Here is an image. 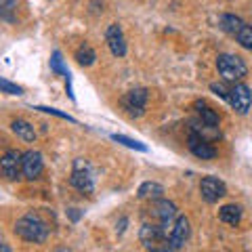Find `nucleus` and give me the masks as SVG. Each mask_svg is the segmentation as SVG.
I'll use <instances>...</instances> for the list:
<instances>
[{
    "label": "nucleus",
    "instance_id": "1",
    "mask_svg": "<svg viewBox=\"0 0 252 252\" xmlns=\"http://www.w3.org/2000/svg\"><path fill=\"white\" fill-rule=\"evenodd\" d=\"M15 233L26 242L42 244L46 238H49V225H46L38 215L30 212V215L21 217L17 223H15Z\"/></svg>",
    "mask_w": 252,
    "mask_h": 252
},
{
    "label": "nucleus",
    "instance_id": "2",
    "mask_svg": "<svg viewBox=\"0 0 252 252\" xmlns=\"http://www.w3.org/2000/svg\"><path fill=\"white\" fill-rule=\"evenodd\" d=\"M139 238L147 252H175L170 242V233L162 225H143Z\"/></svg>",
    "mask_w": 252,
    "mask_h": 252
},
{
    "label": "nucleus",
    "instance_id": "3",
    "mask_svg": "<svg viewBox=\"0 0 252 252\" xmlns=\"http://www.w3.org/2000/svg\"><path fill=\"white\" fill-rule=\"evenodd\" d=\"M217 69H219V74L223 76L225 82H233V84L240 82L242 78L248 74V67H246V63H244V59H240L238 55H229V53L219 55Z\"/></svg>",
    "mask_w": 252,
    "mask_h": 252
},
{
    "label": "nucleus",
    "instance_id": "4",
    "mask_svg": "<svg viewBox=\"0 0 252 252\" xmlns=\"http://www.w3.org/2000/svg\"><path fill=\"white\" fill-rule=\"evenodd\" d=\"M69 183H72L78 189V191H82V193H93L94 191L93 172H91L89 164H86L84 160H76L74 170H72V177H69Z\"/></svg>",
    "mask_w": 252,
    "mask_h": 252
},
{
    "label": "nucleus",
    "instance_id": "5",
    "mask_svg": "<svg viewBox=\"0 0 252 252\" xmlns=\"http://www.w3.org/2000/svg\"><path fill=\"white\" fill-rule=\"evenodd\" d=\"M0 170H2L4 179L17 181L23 175V154L17 149H9L0 160Z\"/></svg>",
    "mask_w": 252,
    "mask_h": 252
},
{
    "label": "nucleus",
    "instance_id": "6",
    "mask_svg": "<svg viewBox=\"0 0 252 252\" xmlns=\"http://www.w3.org/2000/svg\"><path fill=\"white\" fill-rule=\"evenodd\" d=\"M152 215L160 220V225L166 229L168 233H170V229H172V220H177V217H179V210H177V206L172 202H168V200H154V206H152Z\"/></svg>",
    "mask_w": 252,
    "mask_h": 252
},
{
    "label": "nucleus",
    "instance_id": "7",
    "mask_svg": "<svg viewBox=\"0 0 252 252\" xmlns=\"http://www.w3.org/2000/svg\"><path fill=\"white\" fill-rule=\"evenodd\" d=\"M229 105L235 109L238 114H248V109L252 105V93L246 84H242V82H235L231 89H229Z\"/></svg>",
    "mask_w": 252,
    "mask_h": 252
},
{
    "label": "nucleus",
    "instance_id": "8",
    "mask_svg": "<svg viewBox=\"0 0 252 252\" xmlns=\"http://www.w3.org/2000/svg\"><path fill=\"white\" fill-rule=\"evenodd\" d=\"M122 105H124L126 112H128V116H132V118L143 116L145 105H147V91L145 89H132L130 93L124 94Z\"/></svg>",
    "mask_w": 252,
    "mask_h": 252
},
{
    "label": "nucleus",
    "instance_id": "9",
    "mask_svg": "<svg viewBox=\"0 0 252 252\" xmlns=\"http://www.w3.org/2000/svg\"><path fill=\"white\" fill-rule=\"evenodd\" d=\"M200 193L208 204H215V202H219L220 198L227 195V187L220 179L206 177V179H202V183H200Z\"/></svg>",
    "mask_w": 252,
    "mask_h": 252
},
{
    "label": "nucleus",
    "instance_id": "10",
    "mask_svg": "<svg viewBox=\"0 0 252 252\" xmlns=\"http://www.w3.org/2000/svg\"><path fill=\"white\" fill-rule=\"evenodd\" d=\"M187 145H189V152H191L195 158H200V160H212V158L217 156L215 147L208 143L206 137H202L200 132H195V130L189 132Z\"/></svg>",
    "mask_w": 252,
    "mask_h": 252
},
{
    "label": "nucleus",
    "instance_id": "11",
    "mask_svg": "<svg viewBox=\"0 0 252 252\" xmlns=\"http://www.w3.org/2000/svg\"><path fill=\"white\" fill-rule=\"evenodd\" d=\"M42 170H44V162H42L40 152L30 149V152L23 154V177L28 181H36L42 175Z\"/></svg>",
    "mask_w": 252,
    "mask_h": 252
},
{
    "label": "nucleus",
    "instance_id": "12",
    "mask_svg": "<svg viewBox=\"0 0 252 252\" xmlns=\"http://www.w3.org/2000/svg\"><path fill=\"white\" fill-rule=\"evenodd\" d=\"M189 233H191V229H189V219L187 217H177L175 220V225H172V229H170V242H172V248L179 250V248H183L187 240H189Z\"/></svg>",
    "mask_w": 252,
    "mask_h": 252
},
{
    "label": "nucleus",
    "instance_id": "13",
    "mask_svg": "<svg viewBox=\"0 0 252 252\" xmlns=\"http://www.w3.org/2000/svg\"><path fill=\"white\" fill-rule=\"evenodd\" d=\"M105 40H107L109 51H112V53L116 55V57H124V55H126V38H124V34H122L120 26H116V23H112V26L107 28Z\"/></svg>",
    "mask_w": 252,
    "mask_h": 252
},
{
    "label": "nucleus",
    "instance_id": "14",
    "mask_svg": "<svg viewBox=\"0 0 252 252\" xmlns=\"http://www.w3.org/2000/svg\"><path fill=\"white\" fill-rule=\"evenodd\" d=\"M219 219L227 225H238L242 220V208L235 206V204H225V206L219 210Z\"/></svg>",
    "mask_w": 252,
    "mask_h": 252
},
{
    "label": "nucleus",
    "instance_id": "15",
    "mask_svg": "<svg viewBox=\"0 0 252 252\" xmlns=\"http://www.w3.org/2000/svg\"><path fill=\"white\" fill-rule=\"evenodd\" d=\"M164 193V187L160 183H152V181H147L139 187V198L141 200H160Z\"/></svg>",
    "mask_w": 252,
    "mask_h": 252
},
{
    "label": "nucleus",
    "instance_id": "16",
    "mask_svg": "<svg viewBox=\"0 0 252 252\" xmlns=\"http://www.w3.org/2000/svg\"><path fill=\"white\" fill-rule=\"evenodd\" d=\"M11 130H13L17 137H21L23 141H34V139H36L34 126H32L30 122H26V120H15V122L11 124Z\"/></svg>",
    "mask_w": 252,
    "mask_h": 252
},
{
    "label": "nucleus",
    "instance_id": "17",
    "mask_svg": "<svg viewBox=\"0 0 252 252\" xmlns=\"http://www.w3.org/2000/svg\"><path fill=\"white\" fill-rule=\"evenodd\" d=\"M198 114H200V120L204 126H208V128H219V114L215 109H210L206 103H198Z\"/></svg>",
    "mask_w": 252,
    "mask_h": 252
},
{
    "label": "nucleus",
    "instance_id": "18",
    "mask_svg": "<svg viewBox=\"0 0 252 252\" xmlns=\"http://www.w3.org/2000/svg\"><path fill=\"white\" fill-rule=\"evenodd\" d=\"M246 26L240 17H235V15H223L220 17V30H225L227 34H231V36H238V32Z\"/></svg>",
    "mask_w": 252,
    "mask_h": 252
},
{
    "label": "nucleus",
    "instance_id": "19",
    "mask_svg": "<svg viewBox=\"0 0 252 252\" xmlns=\"http://www.w3.org/2000/svg\"><path fill=\"white\" fill-rule=\"evenodd\" d=\"M94 59H97V55H94V51L91 49L89 44H82L80 49L76 51V61L80 63V65H84V67L93 65V63H94Z\"/></svg>",
    "mask_w": 252,
    "mask_h": 252
},
{
    "label": "nucleus",
    "instance_id": "20",
    "mask_svg": "<svg viewBox=\"0 0 252 252\" xmlns=\"http://www.w3.org/2000/svg\"><path fill=\"white\" fill-rule=\"evenodd\" d=\"M235 40H238L240 46H244L246 51H252V26H244V28L238 32Z\"/></svg>",
    "mask_w": 252,
    "mask_h": 252
},
{
    "label": "nucleus",
    "instance_id": "21",
    "mask_svg": "<svg viewBox=\"0 0 252 252\" xmlns=\"http://www.w3.org/2000/svg\"><path fill=\"white\" fill-rule=\"evenodd\" d=\"M51 69H53L55 74H61V76L69 78V69L63 65V59H61V53H59V51L53 53V57H51Z\"/></svg>",
    "mask_w": 252,
    "mask_h": 252
},
{
    "label": "nucleus",
    "instance_id": "22",
    "mask_svg": "<svg viewBox=\"0 0 252 252\" xmlns=\"http://www.w3.org/2000/svg\"><path fill=\"white\" fill-rule=\"evenodd\" d=\"M114 141H118V143H122L126 147H130V149H137V152H147V145H143L141 141H135V139H130V137H124V135H112Z\"/></svg>",
    "mask_w": 252,
    "mask_h": 252
},
{
    "label": "nucleus",
    "instance_id": "23",
    "mask_svg": "<svg viewBox=\"0 0 252 252\" xmlns=\"http://www.w3.org/2000/svg\"><path fill=\"white\" fill-rule=\"evenodd\" d=\"M19 0H0V11H2V17L6 21H11V11H15V6H17Z\"/></svg>",
    "mask_w": 252,
    "mask_h": 252
},
{
    "label": "nucleus",
    "instance_id": "24",
    "mask_svg": "<svg viewBox=\"0 0 252 252\" xmlns=\"http://www.w3.org/2000/svg\"><path fill=\"white\" fill-rule=\"evenodd\" d=\"M0 89H2V93H6V94H23L21 86L9 82L6 78H0Z\"/></svg>",
    "mask_w": 252,
    "mask_h": 252
},
{
    "label": "nucleus",
    "instance_id": "25",
    "mask_svg": "<svg viewBox=\"0 0 252 252\" xmlns=\"http://www.w3.org/2000/svg\"><path fill=\"white\" fill-rule=\"evenodd\" d=\"M36 109H40V112H44V114H53V116H57V118H63V120H67V122H72V124H76V120L72 116H67V114H63V112H59V109H55V107H42V105H38Z\"/></svg>",
    "mask_w": 252,
    "mask_h": 252
},
{
    "label": "nucleus",
    "instance_id": "26",
    "mask_svg": "<svg viewBox=\"0 0 252 252\" xmlns=\"http://www.w3.org/2000/svg\"><path fill=\"white\" fill-rule=\"evenodd\" d=\"M210 89L215 91L217 94H220V97H223V99H229V89H227L225 84H212Z\"/></svg>",
    "mask_w": 252,
    "mask_h": 252
},
{
    "label": "nucleus",
    "instance_id": "27",
    "mask_svg": "<svg viewBox=\"0 0 252 252\" xmlns=\"http://www.w3.org/2000/svg\"><path fill=\"white\" fill-rule=\"evenodd\" d=\"M55 252H69L67 248H59V250H55Z\"/></svg>",
    "mask_w": 252,
    "mask_h": 252
}]
</instances>
